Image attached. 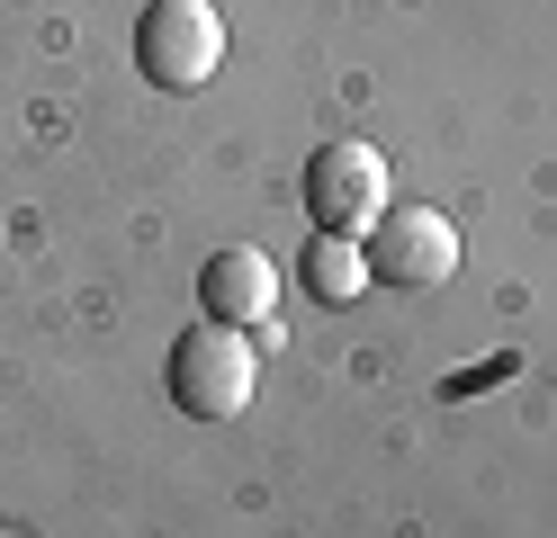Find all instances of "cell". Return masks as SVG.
Instances as JSON below:
<instances>
[{
  "instance_id": "1",
  "label": "cell",
  "mask_w": 557,
  "mask_h": 538,
  "mask_svg": "<svg viewBox=\"0 0 557 538\" xmlns=\"http://www.w3.org/2000/svg\"><path fill=\"white\" fill-rule=\"evenodd\" d=\"M261 395V350L243 323H189L181 341H171V404L189 422H234L243 404Z\"/></svg>"
},
{
  "instance_id": "2",
  "label": "cell",
  "mask_w": 557,
  "mask_h": 538,
  "mask_svg": "<svg viewBox=\"0 0 557 538\" xmlns=\"http://www.w3.org/2000/svg\"><path fill=\"white\" fill-rule=\"evenodd\" d=\"M135 63H145L153 90H207L225 63V18L216 0H153L135 18Z\"/></svg>"
},
{
  "instance_id": "3",
  "label": "cell",
  "mask_w": 557,
  "mask_h": 538,
  "mask_svg": "<svg viewBox=\"0 0 557 538\" xmlns=\"http://www.w3.org/2000/svg\"><path fill=\"white\" fill-rule=\"evenodd\" d=\"M306 215H315L324 234H351L369 242L377 215H387V153L360 135H333L315 162H306Z\"/></svg>"
},
{
  "instance_id": "4",
  "label": "cell",
  "mask_w": 557,
  "mask_h": 538,
  "mask_svg": "<svg viewBox=\"0 0 557 538\" xmlns=\"http://www.w3.org/2000/svg\"><path fill=\"white\" fill-rule=\"evenodd\" d=\"M360 251H369V278H387V287H441L459 270V225L441 207H387Z\"/></svg>"
},
{
  "instance_id": "5",
  "label": "cell",
  "mask_w": 557,
  "mask_h": 538,
  "mask_svg": "<svg viewBox=\"0 0 557 538\" xmlns=\"http://www.w3.org/2000/svg\"><path fill=\"white\" fill-rule=\"evenodd\" d=\"M198 297H207V314H216V323H243V333H252V323L278 314V261L234 242V251H216V261H207Z\"/></svg>"
},
{
  "instance_id": "6",
  "label": "cell",
  "mask_w": 557,
  "mask_h": 538,
  "mask_svg": "<svg viewBox=\"0 0 557 538\" xmlns=\"http://www.w3.org/2000/svg\"><path fill=\"white\" fill-rule=\"evenodd\" d=\"M306 297L315 305H360L369 297V251L351 234H315V251H306Z\"/></svg>"
}]
</instances>
